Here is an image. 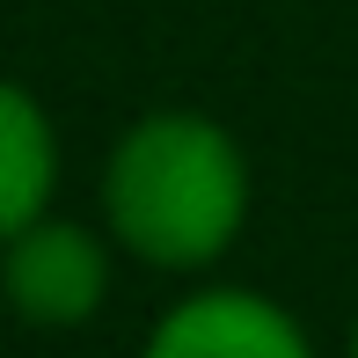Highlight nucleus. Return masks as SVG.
<instances>
[{
  "label": "nucleus",
  "mask_w": 358,
  "mask_h": 358,
  "mask_svg": "<svg viewBox=\"0 0 358 358\" xmlns=\"http://www.w3.org/2000/svg\"><path fill=\"white\" fill-rule=\"evenodd\" d=\"M103 213L124 256L154 271H205L249 220V161L227 124L198 110H154L110 154Z\"/></svg>",
  "instance_id": "f257e3e1"
},
{
  "label": "nucleus",
  "mask_w": 358,
  "mask_h": 358,
  "mask_svg": "<svg viewBox=\"0 0 358 358\" xmlns=\"http://www.w3.org/2000/svg\"><path fill=\"white\" fill-rule=\"evenodd\" d=\"M0 292L29 329H80L110 292V256L80 220L37 213L0 241Z\"/></svg>",
  "instance_id": "f03ea898"
},
{
  "label": "nucleus",
  "mask_w": 358,
  "mask_h": 358,
  "mask_svg": "<svg viewBox=\"0 0 358 358\" xmlns=\"http://www.w3.org/2000/svg\"><path fill=\"white\" fill-rule=\"evenodd\" d=\"M139 358H315V351L278 300H264L249 285H213L169 307L146 329Z\"/></svg>",
  "instance_id": "7ed1b4c3"
},
{
  "label": "nucleus",
  "mask_w": 358,
  "mask_h": 358,
  "mask_svg": "<svg viewBox=\"0 0 358 358\" xmlns=\"http://www.w3.org/2000/svg\"><path fill=\"white\" fill-rule=\"evenodd\" d=\"M52 183H59L52 117H44V103L29 88H15V80L0 73V241L44 213Z\"/></svg>",
  "instance_id": "20e7f679"
},
{
  "label": "nucleus",
  "mask_w": 358,
  "mask_h": 358,
  "mask_svg": "<svg viewBox=\"0 0 358 358\" xmlns=\"http://www.w3.org/2000/svg\"><path fill=\"white\" fill-rule=\"evenodd\" d=\"M351 358H358V329H351Z\"/></svg>",
  "instance_id": "39448f33"
}]
</instances>
